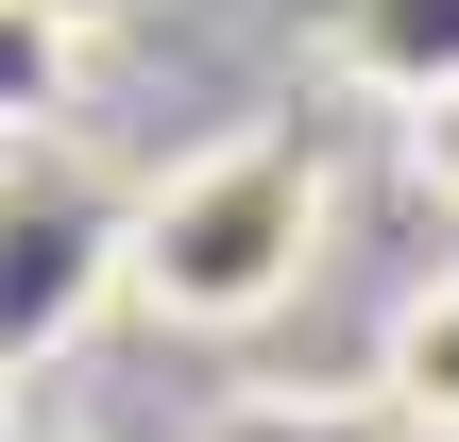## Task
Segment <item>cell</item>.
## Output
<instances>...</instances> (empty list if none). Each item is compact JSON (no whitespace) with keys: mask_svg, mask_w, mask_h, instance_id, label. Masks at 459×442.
<instances>
[{"mask_svg":"<svg viewBox=\"0 0 459 442\" xmlns=\"http://www.w3.org/2000/svg\"><path fill=\"white\" fill-rule=\"evenodd\" d=\"M409 170H426V204H459V85L409 102Z\"/></svg>","mask_w":459,"mask_h":442,"instance_id":"obj_7","label":"cell"},{"mask_svg":"<svg viewBox=\"0 0 459 442\" xmlns=\"http://www.w3.org/2000/svg\"><path fill=\"white\" fill-rule=\"evenodd\" d=\"M375 392H392L409 442H459V256L392 290V324H375Z\"/></svg>","mask_w":459,"mask_h":442,"instance_id":"obj_4","label":"cell"},{"mask_svg":"<svg viewBox=\"0 0 459 442\" xmlns=\"http://www.w3.org/2000/svg\"><path fill=\"white\" fill-rule=\"evenodd\" d=\"M0 442H85V426H68V409H17V392H0Z\"/></svg>","mask_w":459,"mask_h":442,"instance_id":"obj_9","label":"cell"},{"mask_svg":"<svg viewBox=\"0 0 459 442\" xmlns=\"http://www.w3.org/2000/svg\"><path fill=\"white\" fill-rule=\"evenodd\" d=\"M51 119H68V34H51L34 0H0V153L51 136Z\"/></svg>","mask_w":459,"mask_h":442,"instance_id":"obj_6","label":"cell"},{"mask_svg":"<svg viewBox=\"0 0 459 442\" xmlns=\"http://www.w3.org/2000/svg\"><path fill=\"white\" fill-rule=\"evenodd\" d=\"M119 221H136V204H119L102 170H68L51 136L0 153V375H34V358L119 290Z\"/></svg>","mask_w":459,"mask_h":442,"instance_id":"obj_2","label":"cell"},{"mask_svg":"<svg viewBox=\"0 0 459 442\" xmlns=\"http://www.w3.org/2000/svg\"><path fill=\"white\" fill-rule=\"evenodd\" d=\"M324 68L375 102H443L459 85V0H324Z\"/></svg>","mask_w":459,"mask_h":442,"instance_id":"obj_3","label":"cell"},{"mask_svg":"<svg viewBox=\"0 0 459 442\" xmlns=\"http://www.w3.org/2000/svg\"><path fill=\"white\" fill-rule=\"evenodd\" d=\"M324 221H341V187H324L307 136H204V153H170V170L136 187V221H119V307L170 324V341H238V324H273V307L324 273Z\"/></svg>","mask_w":459,"mask_h":442,"instance_id":"obj_1","label":"cell"},{"mask_svg":"<svg viewBox=\"0 0 459 442\" xmlns=\"http://www.w3.org/2000/svg\"><path fill=\"white\" fill-rule=\"evenodd\" d=\"M34 17H51V34H68V51H85V34H119V17H136V0H34Z\"/></svg>","mask_w":459,"mask_h":442,"instance_id":"obj_8","label":"cell"},{"mask_svg":"<svg viewBox=\"0 0 459 442\" xmlns=\"http://www.w3.org/2000/svg\"><path fill=\"white\" fill-rule=\"evenodd\" d=\"M204 442H409V426H392V392H221Z\"/></svg>","mask_w":459,"mask_h":442,"instance_id":"obj_5","label":"cell"}]
</instances>
